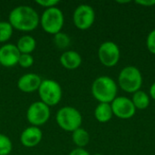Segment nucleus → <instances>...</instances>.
Returning a JSON list of instances; mask_svg holds the SVG:
<instances>
[{"label":"nucleus","instance_id":"f257e3e1","mask_svg":"<svg viewBox=\"0 0 155 155\" xmlns=\"http://www.w3.org/2000/svg\"><path fill=\"white\" fill-rule=\"evenodd\" d=\"M9 23L13 28L18 31L31 32L38 26L40 19L37 12L33 7L19 5L10 12Z\"/></svg>","mask_w":155,"mask_h":155},{"label":"nucleus","instance_id":"f03ea898","mask_svg":"<svg viewBox=\"0 0 155 155\" xmlns=\"http://www.w3.org/2000/svg\"><path fill=\"white\" fill-rule=\"evenodd\" d=\"M91 90L92 94L98 102L111 104L117 97L118 86L113 78L103 75L94 81Z\"/></svg>","mask_w":155,"mask_h":155},{"label":"nucleus","instance_id":"7ed1b4c3","mask_svg":"<svg viewBox=\"0 0 155 155\" xmlns=\"http://www.w3.org/2000/svg\"><path fill=\"white\" fill-rule=\"evenodd\" d=\"M118 84L123 91L129 94H134L139 91L143 85V75L141 71L134 65L125 66L119 74Z\"/></svg>","mask_w":155,"mask_h":155},{"label":"nucleus","instance_id":"20e7f679","mask_svg":"<svg viewBox=\"0 0 155 155\" xmlns=\"http://www.w3.org/2000/svg\"><path fill=\"white\" fill-rule=\"evenodd\" d=\"M55 120L57 124L66 132H74L81 127L83 117L81 113L74 107L64 106L59 109Z\"/></svg>","mask_w":155,"mask_h":155},{"label":"nucleus","instance_id":"39448f33","mask_svg":"<svg viewBox=\"0 0 155 155\" xmlns=\"http://www.w3.org/2000/svg\"><path fill=\"white\" fill-rule=\"evenodd\" d=\"M64 23V14L58 7L45 9L40 18V24L44 31L54 35L61 32Z\"/></svg>","mask_w":155,"mask_h":155},{"label":"nucleus","instance_id":"423d86ee","mask_svg":"<svg viewBox=\"0 0 155 155\" xmlns=\"http://www.w3.org/2000/svg\"><path fill=\"white\" fill-rule=\"evenodd\" d=\"M41 102L48 106L56 105L62 98V88L60 84L51 79L43 80L38 89Z\"/></svg>","mask_w":155,"mask_h":155},{"label":"nucleus","instance_id":"0eeeda50","mask_svg":"<svg viewBox=\"0 0 155 155\" xmlns=\"http://www.w3.org/2000/svg\"><path fill=\"white\" fill-rule=\"evenodd\" d=\"M121 57L119 46L113 41L104 42L98 49V58L102 64L106 67L115 66Z\"/></svg>","mask_w":155,"mask_h":155},{"label":"nucleus","instance_id":"6e6552de","mask_svg":"<svg viewBox=\"0 0 155 155\" xmlns=\"http://www.w3.org/2000/svg\"><path fill=\"white\" fill-rule=\"evenodd\" d=\"M95 13L94 8L86 4L78 5L73 15L74 25L80 30L89 29L94 23Z\"/></svg>","mask_w":155,"mask_h":155},{"label":"nucleus","instance_id":"1a4fd4ad","mask_svg":"<svg viewBox=\"0 0 155 155\" xmlns=\"http://www.w3.org/2000/svg\"><path fill=\"white\" fill-rule=\"evenodd\" d=\"M49 106L43 102H35L27 109L26 118L27 121L32 124V126H41L44 125L50 117Z\"/></svg>","mask_w":155,"mask_h":155},{"label":"nucleus","instance_id":"9d476101","mask_svg":"<svg viewBox=\"0 0 155 155\" xmlns=\"http://www.w3.org/2000/svg\"><path fill=\"white\" fill-rule=\"evenodd\" d=\"M111 107L114 115L123 120L131 119L136 113V108L134 107L132 100L125 96L116 97L111 103Z\"/></svg>","mask_w":155,"mask_h":155},{"label":"nucleus","instance_id":"9b49d317","mask_svg":"<svg viewBox=\"0 0 155 155\" xmlns=\"http://www.w3.org/2000/svg\"><path fill=\"white\" fill-rule=\"evenodd\" d=\"M20 54L16 45H4L0 47V64L4 67H13L18 64Z\"/></svg>","mask_w":155,"mask_h":155},{"label":"nucleus","instance_id":"f8f14e48","mask_svg":"<svg viewBox=\"0 0 155 155\" xmlns=\"http://www.w3.org/2000/svg\"><path fill=\"white\" fill-rule=\"evenodd\" d=\"M43 138V133L39 127L30 126L25 128L20 136V141L25 147L33 148L38 145Z\"/></svg>","mask_w":155,"mask_h":155},{"label":"nucleus","instance_id":"ddd939ff","mask_svg":"<svg viewBox=\"0 0 155 155\" xmlns=\"http://www.w3.org/2000/svg\"><path fill=\"white\" fill-rule=\"evenodd\" d=\"M42 79L36 74H26L22 75L17 82V87L24 93H33L38 91Z\"/></svg>","mask_w":155,"mask_h":155},{"label":"nucleus","instance_id":"4468645a","mask_svg":"<svg viewBox=\"0 0 155 155\" xmlns=\"http://www.w3.org/2000/svg\"><path fill=\"white\" fill-rule=\"evenodd\" d=\"M61 64L69 70H74L78 68L82 64L81 55L75 51H66L60 56Z\"/></svg>","mask_w":155,"mask_h":155},{"label":"nucleus","instance_id":"2eb2a0df","mask_svg":"<svg viewBox=\"0 0 155 155\" xmlns=\"http://www.w3.org/2000/svg\"><path fill=\"white\" fill-rule=\"evenodd\" d=\"M113 110L111 104L99 103L94 110V117L99 123H107L113 117Z\"/></svg>","mask_w":155,"mask_h":155},{"label":"nucleus","instance_id":"dca6fc26","mask_svg":"<svg viewBox=\"0 0 155 155\" xmlns=\"http://www.w3.org/2000/svg\"><path fill=\"white\" fill-rule=\"evenodd\" d=\"M16 47L20 52V54H31V53L36 47V41L31 35H24L18 39Z\"/></svg>","mask_w":155,"mask_h":155},{"label":"nucleus","instance_id":"f3484780","mask_svg":"<svg viewBox=\"0 0 155 155\" xmlns=\"http://www.w3.org/2000/svg\"><path fill=\"white\" fill-rule=\"evenodd\" d=\"M132 102L136 110H144L150 105V96L144 91L139 90L133 94Z\"/></svg>","mask_w":155,"mask_h":155},{"label":"nucleus","instance_id":"a211bd4d","mask_svg":"<svg viewBox=\"0 0 155 155\" xmlns=\"http://www.w3.org/2000/svg\"><path fill=\"white\" fill-rule=\"evenodd\" d=\"M72 140L77 148L85 147L90 142V135L88 132L84 128H78L72 134Z\"/></svg>","mask_w":155,"mask_h":155},{"label":"nucleus","instance_id":"6ab92c4d","mask_svg":"<svg viewBox=\"0 0 155 155\" xmlns=\"http://www.w3.org/2000/svg\"><path fill=\"white\" fill-rule=\"evenodd\" d=\"M13 26L9 22H0V43L8 41L13 35Z\"/></svg>","mask_w":155,"mask_h":155},{"label":"nucleus","instance_id":"aec40b11","mask_svg":"<svg viewBox=\"0 0 155 155\" xmlns=\"http://www.w3.org/2000/svg\"><path fill=\"white\" fill-rule=\"evenodd\" d=\"M12 149L13 145L9 137L0 134V155H9Z\"/></svg>","mask_w":155,"mask_h":155},{"label":"nucleus","instance_id":"412c9836","mask_svg":"<svg viewBox=\"0 0 155 155\" xmlns=\"http://www.w3.org/2000/svg\"><path fill=\"white\" fill-rule=\"evenodd\" d=\"M54 42L55 45H56L58 48H60V49H64V48H66V47L69 46L71 40H70V37H69L66 34L60 32V33L54 35Z\"/></svg>","mask_w":155,"mask_h":155},{"label":"nucleus","instance_id":"4be33fe9","mask_svg":"<svg viewBox=\"0 0 155 155\" xmlns=\"http://www.w3.org/2000/svg\"><path fill=\"white\" fill-rule=\"evenodd\" d=\"M34 64V57L29 54H21L19 60H18V64L23 67V68H29L33 65Z\"/></svg>","mask_w":155,"mask_h":155},{"label":"nucleus","instance_id":"5701e85b","mask_svg":"<svg viewBox=\"0 0 155 155\" xmlns=\"http://www.w3.org/2000/svg\"><path fill=\"white\" fill-rule=\"evenodd\" d=\"M146 46L150 53L155 54V29L152 30L146 38Z\"/></svg>","mask_w":155,"mask_h":155},{"label":"nucleus","instance_id":"b1692460","mask_svg":"<svg viewBox=\"0 0 155 155\" xmlns=\"http://www.w3.org/2000/svg\"><path fill=\"white\" fill-rule=\"evenodd\" d=\"M35 3L40 6L45 7L47 9L51 7H55V5L59 4V1L58 0H36Z\"/></svg>","mask_w":155,"mask_h":155},{"label":"nucleus","instance_id":"393cba45","mask_svg":"<svg viewBox=\"0 0 155 155\" xmlns=\"http://www.w3.org/2000/svg\"><path fill=\"white\" fill-rule=\"evenodd\" d=\"M69 155H90V153L84 148H76L73 150Z\"/></svg>","mask_w":155,"mask_h":155},{"label":"nucleus","instance_id":"a878e982","mask_svg":"<svg viewBox=\"0 0 155 155\" xmlns=\"http://www.w3.org/2000/svg\"><path fill=\"white\" fill-rule=\"evenodd\" d=\"M135 3L143 6H153L155 5V0H138Z\"/></svg>","mask_w":155,"mask_h":155},{"label":"nucleus","instance_id":"bb28decb","mask_svg":"<svg viewBox=\"0 0 155 155\" xmlns=\"http://www.w3.org/2000/svg\"><path fill=\"white\" fill-rule=\"evenodd\" d=\"M149 94H150V96H151L153 100H155V82L151 85Z\"/></svg>","mask_w":155,"mask_h":155},{"label":"nucleus","instance_id":"cd10ccee","mask_svg":"<svg viewBox=\"0 0 155 155\" xmlns=\"http://www.w3.org/2000/svg\"><path fill=\"white\" fill-rule=\"evenodd\" d=\"M94 155H102V154H99V153H96V154H94Z\"/></svg>","mask_w":155,"mask_h":155}]
</instances>
